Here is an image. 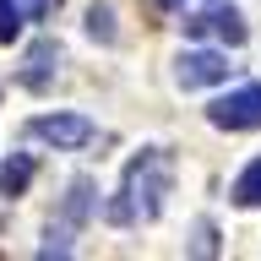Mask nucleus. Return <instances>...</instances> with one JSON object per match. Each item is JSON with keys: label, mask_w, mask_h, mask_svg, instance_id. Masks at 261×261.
<instances>
[{"label": "nucleus", "mask_w": 261, "mask_h": 261, "mask_svg": "<svg viewBox=\"0 0 261 261\" xmlns=\"http://www.w3.org/2000/svg\"><path fill=\"white\" fill-rule=\"evenodd\" d=\"M169 185H174V158L163 147H147L142 158H130L125 179H120V196L109 201V223H152L163 212Z\"/></svg>", "instance_id": "nucleus-1"}, {"label": "nucleus", "mask_w": 261, "mask_h": 261, "mask_svg": "<svg viewBox=\"0 0 261 261\" xmlns=\"http://www.w3.org/2000/svg\"><path fill=\"white\" fill-rule=\"evenodd\" d=\"M33 179V158H11L6 169H0V196H22Z\"/></svg>", "instance_id": "nucleus-8"}, {"label": "nucleus", "mask_w": 261, "mask_h": 261, "mask_svg": "<svg viewBox=\"0 0 261 261\" xmlns=\"http://www.w3.org/2000/svg\"><path fill=\"white\" fill-rule=\"evenodd\" d=\"M234 207H261V158L245 163V174L234 179Z\"/></svg>", "instance_id": "nucleus-7"}, {"label": "nucleus", "mask_w": 261, "mask_h": 261, "mask_svg": "<svg viewBox=\"0 0 261 261\" xmlns=\"http://www.w3.org/2000/svg\"><path fill=\"white\" fill-rule=\"evenodd\" d=\"M55 6H60V0H28V6H22V16H33V22H44V16L55 11Z\"/></svg>", "instance_id": "nucleus-11"}, {"label": "nucleus", "mask_w": 261, "mask_h": 261, "mask_svg": "<svg viewBox=\"0 0 261 261\" xmlns=\"http://www.w3.org/2000/svg\"><path fill=\"white\" fill-rule=\"evenodd\" d=\"M207 120L218 130H256L261 125V82H250V87H240V93L218 98L207 109Z\"/></svg>", "instance_id": "nucleus-3"}, {"label": "nucleus", "mask_w": 261, "mask_h": 261, "mask_svg": "<svg viewBox=\"0 0 261 261\" xmlns=\"http://www.w3.org/2000/svg\"><path fill=\"white\" fill-rule=\"evenodd\" d=\"M185 38H218V44H245V22L234 6H212V11H196L185 16Z\"/></svg>", "instance_id": "nucleus-5"}, {"label": "nucleus", "mask_w": 261, "mask_h": 261, "mask_svg": "<svg viewBox=\"0 0 261 261\" xmlns=\"http://www.w3.org/2000/svg\"><path fill=\"white\" fill-rule=\"evenodd\" d=\"M22 22H28L22 6H16V0H0V44H16V38H22Z\"/></svg>", "instance_id": "nucleus-9"}, {"label": "nucleus", "mask_w": 261, "mask_h": 261, "mask_svg": "<svg viewBox=\"0 0 261 261\" xmlns=\"http://www.w3.org/2000/svg\"><path fill=\"white\" fill-rule=\"evenodd\" d=\"M28 136L60 147V152H76V147H87L98 136V125L87 114H38V120H28Z\"/></svg>", "instance_id": "nucleus-2"}, {"label": "nucleus", "mask_w": 261, "mask_h": 261, "mask_svg": "<svg viewBox=\"0 0 261 261\" xmlns=\"http://www.w3.org/2000/svg\"><path fill=\"white\" fill-rule=\"evenodd\" d=\"M87 33L103 38V44L114 38V11H109V6H93V11H87Z\"/></svg>", "instance_id": "nucleus-10"}, {"label": "nucleus", "mask_w": 261, "mask_h": 261, "mask_svg": "<svg viewBox=\"0 0 261 261\" xmlns=\"http://www.w3.org/2000/svg\"><path fill=\"white\" fill-rule=\"evenodd\" d=\"M158 6H185V0H158Z\"/></svg>", "instance_id": "nucleus-12"}, {"label": "nucleus", "mask_w": 261, "mask_h": 261, "mask_svg": "<svg viewBox=\"0 0 261 261\" xmlns=\"http://www.w3.org/2000/svg\"><path fill=\"white\" fill-rule=\"evenodd\" d=\"M55 65H60V44H55V38H44V44L28 55V71H22V82H28V87H44Z\"/></svg>", "instance_id": "nucleus-6"}, {"label": "nucleus", "mask_w": 261, "mask_h": 261, "mask_svg": "<svg viewBox=\"0 0 261 261\" xmlns=\"http://www.w3.org/2000/svg\"><path fill=\"white\" fill-rule=\"evenodd\" d=\"M228 55H218V49H185L174 60V82L191 93V87H218V82H228Z\"/></svg>", "instance_id": "nucleus-4"}]
</instances>
